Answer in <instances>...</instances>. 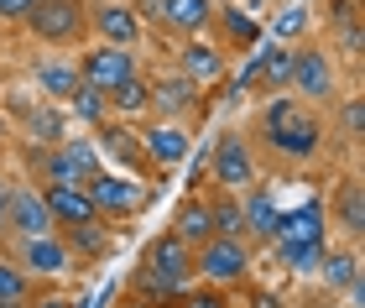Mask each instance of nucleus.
I'll return each mask as SVG.
<instances>
[{
  "instance_id": "f257e3e1",
  "label": "nucleus",
  "mask_w": 365,
  "mask_h": 308,
  "mask_svg": "<svg viewBox=\"0 0 365 308\" xmlns=\"http://www.w3.org/2000/svg\"><path fill=\"white\" fill-rule=\"evenodd\" d=\"M256 147L272 152L277 162H287V168H308V162H319L324 147H329V120L324 110L303 105L297 94H272L267 105H261L256 115Z\"/></svg>"
},
{
  "instance_id": "f03ea898",
  "label": "nucleus",
  "mask_w": 365,
  "mask_h": 308,
  "mask_svg": "<svg viewBox=\"0 0 365 308\" xmlns=\"http://www.w3.org/2000/svg\"><path fill=\"white\" fill-rule=\"evenodd\" d=\"M324 246H329V215H324L319 193L303 199V204H282V220H277V235H272L277 267L287 277H313Z\"/></svg>"
},
{
  "instance_id": "7ed1b4c3",
  "label": "nucleus",
  "mask_w": 365,
  "mask_h": 308,
  "mask_svg": "<svg viewBox=\"0 0 365 308\" xmlns=\"http://www.w3.org/2000/svg\"><path fill=\"white\" fill-rule=\"evenodd\" d=\"M188 282H193V251L182 246L173 230L157 235L152 246H146L141 267H136V293H146V298H178Z\"/></svg>"
},
{
  "instance_id": "20e7f679",
  "label": "nucleus",
  "mask_w": 365,
  "mask_h": 308,
  "mask_svg": "<svg viewBox=\"0 0 365 308\" xmlns=\"http://www.w3.org/2000/svg\"><path fill=\"white\" fill-rule=\"evenodd\" d=\"M21 31L42 47H84L89 42V0H31Z\"/></svg>"
},
{
  "instance_id": "39448f33",
  "label": "nucleus",
  "mask_w": 365,
  "mask_h": 308,
  "mask_svg": "<svg viewBox=\"0 0 365 308\" xmlns=\"http://www.w3.org/2000/svg\"><path fill=\"white\" fill-rule=\"evenodd\" d=\"M287 94H297L303 105L313 110H324V105H334L339 100V68H334V47H324V42H292V84Z\"/></svg>"
},
{
  "instance_id": "423d86ee",
  "label": "nucleus",
  "mask_w": 365,
  "mask_h": 308,
  "mask_svg": "<svg viewBox=\"0 0 365 308\" xmlns=\"http://www.w3.org/2000/svg\"><path fill=\"white\" fill-rule=\"evenodd\" d=\"M84 193H89V204H94V215L99 220H136L146 204H152V183L136 173H115V168H94L84 178Z\"/></svg>"
},
{
  "instance_id": "0eeeda50",
  "label": "nucleus",
  "mask_w": 365,
  "mask_h": 308,
  "mask_svg": "<svg viewBox=\"0 0 365 308\" xmlns=\"http://www.w3.org/2000/svg\"><path fill=\"white\" fill-rule=\"evenodd\" d=\"M256 267V246L240 235H209L204 246L193 251V277H204L209 287H240L251 282Z\"/></svg>"
},
{
  "instance_id": "6e6552de",
  "label": "nucleus",
  "mask_w": 365,
  "mask_h": 308,
  "mask_svg": "<svg viewBox=\"0 0 365 308\" xmlns=\"http://www.w3.org/2000/svg\"><path fill=\"white\" fill-rule=\"evenodd\" d=\"M209 178L214 188L225 193H245L261 178V157H256V141L240 131V125H225L214 136V152H209Z\"/></svg>"
},
{
  "instance_id": "1a4fd4ad",
  "label": "nucleus",
  "mask_w": 365,
  "mask_h": 308,
  "mask_svg": "<svg viewBox=\"0 0 365 308\" xmlns=\"http://www.w3.org/2000/svg\"><path fill=\"white\" fill-rule=\"evenodd\" d=\"M37 152V183H84L94 168H105L94 136H63L58 147H31Z\"/></svg>"
},
{
  "instance_id": "9d476101",
  "label": "nucleus",
  "mask_w": 365,
  "mask_h": 308,
  "mask_svg": "<svg viewBox=\"0 0 365 308\" xmlns=\"http://www.w3.org/2000/svg\"><path fill=\"white\" fill-rule=\"evenodd\" d=\"M11 262L26 272L31 282H53V277H68L73 272V256L63 246L58 230L47 235H11Z\"/></svg>"
},
{
  "instance_id": "9b49d317",
  "label": "nucleus",
  "mask_w": 365,
  "mask_h": 308,
  "mask_svg": "<svg viewBox=\"0 0 365 308\" xmlns=\"http://www.w3.org/2000/svg\"><path fill=\"white\" fill-rule=\"evenodd\" d=\"M141 73V53L136 47H110V42H84L78 47V78L94 84L99 94H110L115 84Z\"/></svg>"
},
{
  "instance_id": "f8f14e48",
  "label": "nucleus",
  "mask_w": 365,
  "mask_h": 308,
  "mask_svg": "<svg viewBox=\"0 0 365 308\" xmlns=\"http://www.w3.org/2000/svg\"><path fill=\"white\" fill-rule=\"evenodd\" d=\"M146 84H152V105H146V115H157V120H182V125H188L193 115H204V110H209L204 89H198L193 78H182L178 68L146 78Z\"/></svg>"
},
{
  "instance_id": "ddd939ff",
  "label": "nucleus",
  "mask_w": 365,
  "mask_h": 308,
  "mask_svg": "<svg viewBox=\"0 0 365 308\" xmlns=\"http://www.w3.org/2000/svg\"><path fill=\"white\" fill-rule=\"evenodd\" d=\"M94 147H99V157H105V168L152 178V168H146V152H141V136H136V125H130V120L105 115V120L94 125Z\"/></svg>"
},
{
  "instance_id": "4468645a",
  "label": "nucleus",
  "mask_w": 365,
  "mask_h": 308,
  "mask_svg": "<svg viewBox=\"0 0 365 308\" xmlns=\"http://www.w3.org/2000/svg\"><path fill=\"white\" fill-rule=\"evenodd\" d=\"M89 37L110 42V47H141L146 21L136 16L130 0H89Z\"/></svg>"
},
{
  "instance_id": "2eb2a0df",
  "label": "nucleus",
  "mask_w": 365,
  "mask_h": 308,
  "mask_svg": "<svg viewBox=\"0 0 365 308\" xmlns=\"http://www.w3.org/2000/svg\"><path fill=\"white\" fill-rule=\"evenodd\" d=\"M141 152H146V168L152 173H168V168H182V162L193 157V136H188V125L182 120H146L141 125Z\"/></svg>"
},
{
  "instance_id": "dca6fc26",
  "label": "nucleus",
  "mask_w": 365,
  "mask_h": 308,
  "mask_svg": "<svg viewBox=\"0 0 365 308\" xmlns=\"http://www.w3.org/2000/svg\"><path fill=\"white\" fill-rule=\"evenodd\" d=\"M173 68H178L182 78H193V84L209 94L214 84H225V78H230V53H225L220 42H209V37H182Z\"/></svg>"
},
{
  "instance_id": "f3484780",
  "label": "nucleus",
  "mask_w": 365,
  "mask_h": 308,
  "mask_svg": "<svg viewBox=\"0 0 365 308\" xmlns=\"http://www.w3.org/2000/svg\"><path fill=\"white\" fill-rule=\"evenodd\" d=\"M6 230L11 235H47V230H58L37 183H6Z\"/></svg>"
},
{
  "instance_id": "a211bd4d",
  "label": "nucleus",
  "mask_w": 365,
  "mask_h": 308,
  "mask_svg": "<svg viewBox=\"0 0 365 308\" xmlns=\"http://www.w3.org/2000/svg\"><path fill=\"white\" fill-rule=\"evenodd\" d=\"M313 277H319L324 293H344L350 308H360V251L350 246V240H344V246H324Z\"/></svg>"
},
{
  "instance_id": "6ab92c4d",
  "label": "nucleus",
  "mask_w": 365,
  "mask_h": 308,
  "mask_svg": "<svg viewBox=\"0 0 365 308\" xmlns=\"http://www.w3.org/2000/svg\"><path fill=\"white\" fill-rule=\"evenodd\" d=\"M240 215H245V240H251V246H272L277 220H282V199H277V188L256 178V183L240 193Z\"/></svg>"
},
{
  "instance_id": "aec40b11",
  "label": "nucleus",
  "mask_w": 365,
  "mask_h": 308,
  "mask_svg": "<svg viewBox=\"0 0 365 308\" xmlns=\"http://www.w3.org/2000/svg\"><path fill=\"white\" fill-rule=\"evenodd\" d=\"M31 84H37V94L42 100H68V94L84 84V78H78V58H68V53H42V58H31Z\"/></svg>"
},
{
  "instance_id": "412c9836",
  "label": "nucleus",
  "mask_w": 365,
  "mask_h": 308,
  "mask_svg": "<svg viewBox=\"0 0 365 308\" xmlns=\"http://www.w3.org/2000/svg\"><path fill=\"white\" fill-rule=\"evenodd\" d=\"M324 215L339 225V235L350 240H360V225H365V193H360V178L355 173H344L334 188H329V204H324Z\"/></svg>"
},
{
  "instance_id": "4be33fe9",
  "label": "nucleus",
  "mask_w": 365,
  "mask_h": 308,
  "mask_svg": "<svg viewBox=\"0 0 365 308\" xmlns=\"http://www.w3.org/2000/svg\"><path fill=\"white\" fill-rule=\"evenodd\" d=\"M214 31H220V42L225 53H251V47H261V21L251 11H240V6H214Z\"/></svg>"
},
{
  "instance_id": "5701e85b",
  "label": "nucleus",
  "mask_w": 365,
  "mask_h": 308,
  "mask_svg": "<svg viewBox=\"0 0 365 308\" xmlns=\"http://www.w3.org/2000/svg\"><path fill=\"white\" fill-rule=\"evenodd\" d=\"M42 199H47V215H53V225L63 230V225H84V220H99L84 183H37Z\"/></svg>"
},
{
  "instance_id": "b1692460",
  "label": "nucleus",
  "mask_w": 365,
  "mask_h": 308,
  "mask_svg": "<svg viewBox=\"0 0 365 308\" xmlns=\"http://www.w3.org/2000/svg\"><path fill=\"white\" fill-rule=\"evenodd\" d=\"M21 125H26V141L31 147H58L63 136H73V120H68V110H63L58 100H37L21 115Z\"/></svg>"
},
{
  "instance_id": "393cba45",
  "label": "nucleus",
  "mask_w": 365,
  "mask_h": 308,
  "mask_svg": "<svg viewBox=\"0 0 365 308\" xmlns=\"http://www.w3.org/2000/svg\"><path fill=\"white\" fill-rule=\"evenodd\" d=\"M63 246H68L73 267H89V262H105L110 256V220H84V225H63Z\"/></svg>"
},
{
  "instance_id": "a878e982",
  "label": "nucleus",
  "mask_w": 365,
  "mask_h": 308,
  "mask_svg": "<svg viewBox=\"0 0 365 308\" xmlns=\"http://www.w3.org/2000/svg\"><path fill=\"white\" fill-rule=\"evenodd\" d=\"M173 235H178L188 251H198V246H204V240L214 235V215H209V199H204V193H188V199L178 204V215H173Z\"/></svg>"
},
{
  "instance_id": "bb28decb",
  "label": "nucleus",
  "mask_w": 365,
  "mask_h": 308,
  "mask_svg": "<svg viewBox=\"0 0 365 308\" xmlns=\"http://www.w3.org/2000/svg\"><path fill=\"white\" fill-rule=\"evenodd\" d=\"M287 84H292V42L261 47V78H256V89L261 94H287Z\"/></svg>"
},
{
  "instance_id": "cd10ccee",
  "label": "nucleus",
  "mask_w": 365,
  "mask_h": 308,
  "mask_svg": "<svg viewBox=\"0 0 365 308\" xmlns=\"http://www.w3.org/2000/svg\"><path fill=\"white\" fill-rule=\"evenodd\" d=\"M105 105H110V115H120V120L146 115V105H152V84H146V73L125 78V84H115V89L105 94Z\"/></svg>"
},
{
  "instance_id": "c85d7f7f",
  "label": "nucleus",
  "mask_w": 365,
  "mask_h": 308,
  "mask_svg": "<svg viewBox=\"0 0 365 308\" xmlns=\"http://www.w3.org/2000/svg\"><path fill=\"white\" fill-rule=\"evenodd\" d=\"M63 110H68V120H78V125H84V131H94V125H99V120L110 115L105 94H99L94 84H78V89L68 94V100H63Z\"/></svg>"
},
{
  "instance_id": "c756f323",
  "label": "nucleus",
  "mask_w": 365,
  "mask_h": 308,
  "mask_svg": "<svg viewBox=\"0 0 365 308\" xmlns=\"http://www.w3.org/2000/svg\"><path fill=\"white\" fill-rule=\"evenodd\" d=\"M209 215H214V235H240V240H245L240 193H225V188H214V199H209Z\"/></svg>"
},
{
  "instance_id": "7c9ffc66",
  "label": "nucleus",
  "mask_w": 365,
  "mask_h": 308,
  "mask_svg": "<svg viewBox=\"0 0 365 308\" xmlns=\"http://www.w3.org/2000/svg\"><path fill=\"white\" fill-rule=\"evenodd\" d=\"M31 293H37V287H31V277L11 262V256H0V308H26Z\"/></svg>"
},
{
  "instance_id": "2f4dec72",
  "label": "nucleus",
  "mask_w": 365,
  "mask_h": 308,
  "mask_svg": "<svg viewBox=\"0 0 365 308\" xmlns=\"http://www.w3.org/2000/svg\"><path fill=\"white\" fill-rule=\"evenodd\" d=\"M329 110H339V136L350 141V147H360V115H365V110H360V94H339Z\"/></svg>"
},
{
  "instance_id": "473e14b6",
  "label": "nucleus",
  "mask_w": 365,
  "mask_h": 308,
  "mask_svg": "<svg viewBox=\"0 0 365 308\" xmlns=\"http://www.w3.org/2000/svg\"><path fill=\"white\" fill-rule=\"evenodd\" d=\"M303 31H308V16H303V6H292V16H287V11L277 16V37H282V42H303Z\"/></svg>"
},
{
  "instance_id": "72a5a7b5",
  "label": "nucleus",
  "mask_w": 365,
  "mask_h": 308,
  "mask_svg": "<svg viewBox=\"0 0 365 308\" xmlns=\"http://www.w3.org/2000/svg\"><path fill=\"white\" fill-rule=\"evenodd\" d=\"M26 11H31V0H0V26H21Z\"/></svg>"
},
{
  "instance_id": "f704fd0d",
  "label": "nucleus",
  "mask_w": 365,
  "mask_h": 308,
  "mask_svg": "<svg viewBox=\"0 0 365 308\" xmlns=\"http://www.w3.org/2000/svg\"><path fill=\"white\" fill-rule=\"evenodd\" d=\"M6 183L11 178H0V235H6Z\"/></svg>"
},
{
  "instance_id": "c9c22d12",
  "label": "nucleus",
  "mask_w": 365,
  "mask_h": 308,
  "mask_svg": "<svg viewBox=\"0 0 365 308\" xmlns=\"http://www.w3.org/2000/svg\"><path fill=\"white\" fill-rule=\"evenodd\" d=\"M6 136H11V115L0 110V147H6Z\"/></svg>"
},
{
  "instance_id": "e433bc0d",
  "label": "nucleus",
  "mask_w": 365,
  "mask_h": 308,
  "mask_svg": "<svg viewBox=\"0 0 365 308\" xmlns=\"http://www.w3.org/2000/svg\"><path fill=\"white\" fill-rule=\"evenodd\" d=\"M256 308H277V298L272 293H256Z\"/></svg>"
}]
</instances>
